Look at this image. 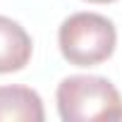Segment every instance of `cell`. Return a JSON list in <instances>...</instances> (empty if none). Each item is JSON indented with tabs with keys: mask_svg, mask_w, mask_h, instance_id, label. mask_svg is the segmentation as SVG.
<instances>
[{
	"mask_svg": "<svg viewBox=\"0 0 122 122\" xmlns=\"http://www.w3.org/2000/svg\"><path fill=\"white\" fill-rule=\"evenodd\" d=\"M57 112L65 122L122 120V96L103 77L74 74L57 86Z\"/></svg>",
	"mask_w": 122,
	"mask_h": 122,
	"instance_id": "1",
	"label": "cell"
},
{
	"mask_svg": "<svg viewBox=\"0 0 122 122\" xmlns=\"http://www.w3.org/2000/svg\"><path fill=\"white\" fill-rule=\"evenodd\" d=\"M60 53L70 65L93 67L101 65L115 53L117 31L115 24L96 12H77L70 15L57 31Z\"/></svg>",
	"mask_w": 122,
	"mask_h": 122,
	"instance_id": "2",
	"label": "cell"
},
{
	"mask_svg": "<svg viewBox=\"0 0 122 122\" xmlns=\"http://www.w3.org/2000/svg\"><path fill=\"white\" fill-rule=\"evenodd\" d=\"M31 50L34 43L26 29L19 22L0 15V74L24 70L31 60Z\"/></svg>",
	"mask_w": 122,
	"mask_h": 122,
	"instance_id": "3",
	"label": "cell"
},
{
	"mask_svg": "<svg viewBox=\"0 0 122 122\" xmlns=\"http://www.w3.org/2000/svg\"><path fill=\"white\" fill-rule=\"evenodd\" d=\"M43 122L41 96L29 86H0V122Z\"/></svg>",
	"mask_w": 122,
	"mask_h": 122,
	"instance_id": "4",
	"label": "cell"
},
{
	"mask_svg": "<svg viewBox=\"0 0 122 122\" xmlns=\"http://www.w3.org/2000/svg\"><path fill=\"white\" fill-rule=\"evenodd\" d=\"M86 3H115V0H86Z\"/></svg>",
	"mask_w": 122,
	"mask_h": 122,
	"instance_id": "5",
	"label": "cell"
}]
</instances>
